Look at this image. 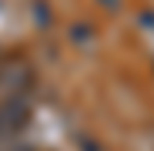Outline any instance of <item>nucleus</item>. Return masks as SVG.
Wrapping results in <instances>:
<instances>
[{
  "label": "nucleus",
  "mask_w": 154,
  "mask_h": 151,
  "mask_svg": "<svg viewBox=\"0 0 154 151\" xmlns=\"http://www.w3.org/2000/svg\"><path fill=\"white\" fill-rule=\"evenodd\" d=\"M23 118H27V108H23V104H17V101H10V104L0 111V128H4V131H10V128H17Z\"/></svg>",
  "instance_id": "nucleus-1"
}]
</instances>
